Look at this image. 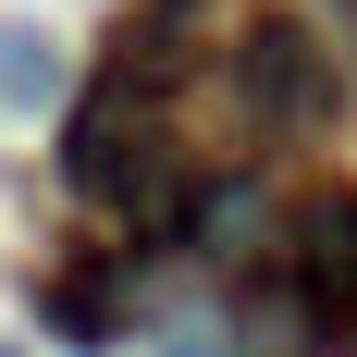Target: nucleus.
<instances>
[{
	"mask_svg": "<svg viewBox=\"0 0 357 357\" xmlns=\"http://www.w3.org/2000/svg\"><path fill=\"white\" fill-rule=\"evenodd\" d=\"M62 185L86 197V210H185V173L160 160V123H148L136 74H111L99 99L74 111V136H62Z\"/></svg>",
	"mask_w": 357,
	"mask_h": 357,
	"instance_id": "nucleus-1",
	"label": "nucleus"
},
{
	"mask_svg": "<svg viewBox=\"0 0 357 357\" xmlns=\"http://www.w3.org/2000/svg\"><path fill=\"white\" fill-rule=\"evenodd\" d=\"M284 271H296V296H308V321L357 333V185L296 197V222H284Z\"/></svg>",
	"mask_w": 357,
	"mask_h": 357,
	"instance_id": "nucleus-2",
	"label": "nucleus"
},
{
	"mask_svg": "<svg viewBox=\"0 0 357 357\" xmlns=\"http://www.w3.org/2000/svg\"><path fill=\"white\" fill-rule=\"evenodd\" d=\"M234 86H247V111L259 123H321L333 111V62H321V37L308 25H247V50H234Z\"/></svg>",
	"mask_w": 357,
	"mask_h": 357,
	"instance_id": "nucleus-3",
	"label": "nucleus"
},
{
	"mask_svg": "<svg viewBox=\"0 0 357 357\" xmlns=\"http://www.w3.org/2000/svg\"><path fill=\"white\" fill-rule=\"evenodd\" d=\"M0 86L37 99V86H50V37H0Z\"/></svg>",
	"mask_w": 357,
	"mask_h": 357,
	"instance_id": "nucleus-4",
	"label": "nucleus"
}]
</instances>
